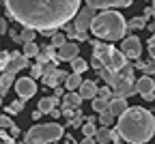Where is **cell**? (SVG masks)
Listing matches in <instances>:
<instances>
[{"label":"cell","instance_id":"6da1fadb","mask_svg":"<svg viewBox=\"0 0 155 144\" xmlns=\"http://www.w3.org/2000/svg\"><path fill=\"white\" fill-rule=\"evenodd\" d=\"M7 13L24 28L52 32L69 24L80 11L82 0H2Z\"/></svg>","mask_w":155,"mask_h":144},{"label":"cell","instance_id":"7a4b0ae2","mask_svg":"<svg viewBox=\"0 0 155 144\" xmlns=\"http://www.w3.org/2000/svg\"><path fill=\"white\" fill-rule=\"evenodd\" d=\"M116 129L129 144H147L155 133V114L144 108H129L116 118Z\"/></svg>","mask_w":155,"mask_h":144},{"label":"cell","instance_id":"3957f363","mask_svg":"<svg viewBox=\"0 0 155 144\" xmlns=\"http://www.w3.org/2000/svg\"><path fill=\"white\" fill-rule=\"evenodd\" d=\"M91 30L97 39H104V41H121L127 32V22L125 17L119 11H101L99 15H95Z\"/></svg>","mask_w":155,"mask_h":144},{"label":"cell","instance_id":"277c9868","mask_svg":"<svg viewBox=\"0 0 155 144\" xmlns=\"http://www.w3.org/2000/svg\"><path fill=\"white\" fill-rule=\"evenodd\" d=\"M65 138V129L58 123H48V125H35L26 131L24 142L26 144H52Z\"/></svg>","mask_w":155,"mask_h":144},{"label":"cell","instance_id":"5b68a950","mask_svg":"<svg viewBox=\"0 0 155 144\" xmlns=\"http://www.w3.org/2000/svg\"><path fill=\"white\" fill-rule=\"evenodd\" d=\"M121 52H123L129 60H138L140 54H142V43H140V39H138V37H134V34H129L127 39H123Z\"/></svg>","mask_w":155,"mask_h":144},{"label":"cell","instance_id":"8992f818","mask_svg":"<svg viewBox=\"0 0 155 144\" xmlns=\"http://www.w3.org/2000/svg\"><path fill=\"white\" fill-rule=\"evenodd\" d=\"M95 11H97V9H93V7H88V5L78 11V15L73 17V19H75V30H80V32L91 30V24H93V19H95Z\"/></svg>","mask_w":155,"mask_h":144},{"label":"cell","instance_id":"52a82bcc","mask_svg":"<svg viewBox=\"0 0 155 144\" xmlns=\"http://www.w3.org/2000/svg\"><path fill=\"white\" fill-rule=\"evenodd\" d=\"M15 93L19 95V99H30V97H35V93H37V84H35V80L32 77H19V80H15Z\"/></svg>","mask_w":155,"mask_h":144},{"label":"cell","instance_id":"ba28073f","mask_svg":"<svg viewBox=\"0 0 155 144\" xmlns=\"http://www.w3.org/2000/svg\"><path fill=\"white\" fill-rule=\"evenodd\" d=\"M134 0H86V5L93 7V9H101V11H108V9H123V7H129Z\"/></svg>","mask_w":155,"mask_h":144},{"label":"cell","instance_id":"9c48e42d","mask_svg":"<svg viewBox=\"0 0 155 144\" xmlns=\"http://www.w3.org/2000/svg\"><path fill=\"white\" fill-rule=\"evenodd\" d=\"M136 88H138V95L144 99H153L155 93V80L151 75H142L140 80H136Z\"/></svg>","mask_w":155,"mask_h":144},{"label":"cell","instance_id":"30bf717a","mask_svg":"<svg viewBox=\"0 0 155 144\" xmlns=\"http://www.w3.org/2000/svg\"><path fill=\"white\" fill-rule=\"evenodd\" d=\"M78 52H80V47H78L75 43H63L61 47L56 50V60H58V63H61V60L71 63L73 58H78Z\"/></svg>","mask_w":155,"mask_h":144},{"label":"cell","instance_id":"8fae6325","mask_svg":"<svg viewBox=\"0 0 155 144\" xmlns=\"http://www.w3.org/2000/svg\"><path fill=\"white\" fill-rule=\"evenodd\" d=\"M26 67H28V58H26L24 54H13L11 60L7 63V67H5V71H9V73H17L19 69H26Z\"/></svg>","mask_w":155,"mask_h":144},{"label":"cell","instance_id":"7c38bea8","mask_svg":"<svg viewBox=\"0 0 155 144\" xmlns=\"http://www.w3.org/2000/svg\"><path fill=\"white\" fill-rule=\"evenodd\" d=\"M78 93L82 95V99H95L97 97V93H99V86H97V82H93V80H84L82 82V86L78 88Z\"/></svg>","mask_w":155,"mask_h":144},{"label":"cell","instance_id":"4fadbf2b","mask_svg":"<svg viewBox=\"0 0 155 144\" xmlns=\"http://www.w3.org/2000/svg\"><path fill=\"white\" fill-rule=\"evenodd\" d=\"M56 50H58V47H54L52 43H50V45H43L41 50H39V54H37V63L45 65V63H52V60H54V63H58V60H56Z\"/></svg>","mask_w":155,"mask_h":144},{"label":"cell","instance_id":"5bb4252c","mask_svg":"<svg viewBox=\"0 0 155 144\" xmlns=\"http://www.w3.org/2000/svg\"><path fill=\"white\" fill-rule=\"evenodd\" d=\"M116 118H119L121 114H125L129 108H127V99H123V97H112L110 99V108H108Z\"/></svg>","mask_w":155,"mask_h":144},{"label":"cell","instance_id":"9a60e30c","mask_svg":"<svg viewBox=\"0 0 155 144\" xmlns=\"http://www.w3.org/2000/svg\"><path fill=\"white\" fill-rule=\"evenodd\" d=\"M82 95L75 93V90H67L65 97H63V106H69V108H80L82 106Z\"/></svg>","mask_w":155,"mask_h":144},{"label":"cell","instance_id":"2e32d148","mask_svg":"<svg viewBox=\"0 0 155 144\" xmlns=\"http://www.w3.org/2000/svg\"><path fill=\"white\" fill-rule=\"evenodd\" d=\"M54 108H58V99L56 97H41L37 103V110H41L43 114H50Z\"/></svg>","mask_w":155,"mask_h":144},{"label":"cell","instance_id":"e0dca14e","mask_svg":"<svg viewBox=\"0 0 155 144\" xmlns=\"http://www.w3.org/2000/svg\"><path fill=\"white\" fill-rule=\"evenodd\" d=\"M15 84V73H9V71H2V75H0V95H7L9 88Z\"/></svg>","mask_w":155,"mask_h":144},{"label":"cell","instance_id":"ac0fdd59","mask_svg":"<svg viewBox=\"0 0 155 144\" xmlns=\"http://www.w3.org/2000/svg\"><path fill=\"white\" fill-rule=\"evenodd\" d=\"M82 82H84V80H82L80 73H69V77H67V82H65L63 86H65L67 90H78V88L82 86Z\"/></svg>","mask_w":155,"mask_h":144},{"label":"cell","instance_id":"d6986e66","mask_svg":"<svg viewBox=\"0 0 155 144\" xmlns=\"http://www.w3.org/2000/svg\"><path fill=\"white\" fill-rule=\"evenodd\" d=\"M95 140H97V144H108V142H112V129H110V127H99V129H97V133H95Z\"/></svg>","mask_w":155,"mask_h":144},{"label":"cell","instance_id":"ffe728a7","mask_svg":"<svg viewBox=\"0 0 155 144\" xmlns=\"http://www.w3.org/2000/svg\"><path fill=\"white\" fill-rule=\"evenodd\" d=\"M97 129H99V127L95 125V118H93V116H86V123L82 125V133H84V136H88V138H95Z\"/></svg>","mask_w":155,"mask_h":144},{"label":"cell","instance_id":"44dd1931","mask_svg":"<svg viewBox=\"0 0 155 144\" xmlns=\"http://www.w3.org/2000/svg\"><path fill=\"white\" fill-rule=\"evenodd\" d=\"M69 65H71L73 73H80V75H82L84 71H88V63H86L84 58H80V56H78V58H73V60H71Z\"/></svg>","mask_w":155,"mask_h":144},{"label":"cell","instance_id":"7402d4cb","mask_svg":"<svg viewBox=\"0 0 155 144\" xmlns=\"http://www.w3.org/2000/svg\"><path fill=\"white\" fill-rule=\"evenodd\" d=\"M147 26V17L144 15H140V17H131L129 22H127V32L129 30H142Z\"/></svg>","mask_w":155,"mask_h":144},{"label":"cell","instance_id":"603a6c76","mask_svg":"<svg viewBox=\"0 0 155 144\" xmlns=\"http://www.w3.org/2000/svg\"><path fill=\"white\" fill-rule=\"evenodd\" d=\"M91 106H93V110H95V112H99V114H101V112H106V110L110 108V99H104V97H95Z\"/></svg>","mask_w":155,"mask_h":144},{"label":"cell","instance_id":"cb8c5ba5","mask_svg":"<svg viewBox=\"0 0 155 144\" xmlns=\"http://www.w3.org/2000/svg\"><path fill=\"white\" fill-rule=\"evenodd\" d=\"M24 99H17V101H13V103H9L7 108H5V114H9V116H13V114H19L24 110Z\"/></svg>","mask_w":155,"mask_h":144},{"label":"cell","instance_id":"d4e9b609","mask_svg":"<svg viewBox=\"0 0 155 144\" xmlns=\"http://www.w3.org/2000/svg\"><path fill=\"white\" fill-rule=\"evenodd\" d=\"M39 50H41V47H39L35 41H30V43H24V56H26V58H37Z\"/></svg>","mask_w":155,"mask_h":144},{"label":"cell","instance_id":"484cf974","mask_svg":"<svg viewBox=\"0 0 155 144\" xmlns=\"http://www.w3.org/2000/svg\"><path fill=\"white\" fill-rule=\"evenodd\" d=\"M97 120L101 123V127H110L112 123L116 120V116H114L110 110H106V112H101V114H99V118H97Z\"/></svg>","mask_w":155,"mask_h":144},{"label":"cell","instance_id":"4316f807","mask_svg":"<svg viewBox=\"0 0 155 144\" xmlns=\"http://www.w3.org/2000/svg\"><path fill=\"white\" fill-rule=\"evenodd\" d=\"M82 120H86V118H84V114H82V110H80V108H78V110H75V116L67 120V125H69V127H82V125H84V123H82Z\"/></svg>","mask_w":155,"mask_h":144},{"label":"cell","instance_id":"83f0119b","mask_svg":"<svg viewBox=\"0 0 155 144\" xmlns=\"http://www.w3.org/2000/svg\"><path fill=\"white\" fill-rule=\"evenodd\" d=\"M43 73H45V69H43V65H41V63H37V65H32V67H30V77H32V80L43 77Z\"/></svg>","mask_w":155,"mask_h":144},{"label":"cell","instance_id":"f1b7e54d","mask_svg":"<svg viewBox=\"0 0 155 144\" xmlns=\"http://www.w3.org/2000/svg\"><path fill=\"white\" fill-rule=\"evenodd\" d=\"M63 43H67V41H65V34H61V32L56 30V32L52 34V45H54V47H61Z\"/></svg>","mask_w":155,"mask_h":144},{"label":"cell","instance_id":"f546056e","mask_svg":"<svg viewBox=\"0 0 155 144\" xmlns=\"http://www.w3.org/2000/svg\"><path fill=\"white\" fill-rule=\"evenodd\" d=\"M35 37H37V30H32V28H24V32H22L24 43H30V41H35Z\"/></svg>","mask_w":155,"mask_h":144},{"label":"cell","instance_id":"4dcf8cb0","mask_svg":"<svg viewBox=\"0 0 155 144\" xmlns=\"http://www.w3.org/2000/svg\"><path fill=\"white\" fill-rule=\"evenodd\" d=\"M97 97L112 99V97H114V93H112V86H99V93H97Z\"/></svg>","mask_w":155,"mask_h":144},{"label":"cell","instance_id":"1f68e13d","mask_svg":"<svg viewBox=\"0 0 155 144\" xmlns=\"http://www.w3.org/2000/svg\"><path fill=\"white\" fill-rule=\"evenodd\" d=\"M11 125H13V120H11L9 114H2V116H0V129H9Z\"/></svg>","mask_w":155,"mask_h":144},{"label":"cell","instance_id":"d6a6232c","mask_svg":"<svg viewBox=\"0 0 155 144\" xmlns=\"http://www.w3.org/2000/svg\"><path fill=\"white\" fill-rule=\"evenodd\" d=\"M149 54H151V60H155V34L149 39Z\"/></svg>","mask_w":155,"mask_h":144},{"label":"cell","instance_id":"836d02e7","mask_svg":"<svg viewBox=\"0 0 155 144\" xmlns=\"http://www.w3.org/2000/svg\"><path fill=\"white\" fill-rule=\"evenodd\" d=\"M63 30H65V32H67V37H71V39H73V37H75V32H78V30H75V26H71V24H65V26H63Z\"/></svg>","mask_w":155,"mask_h":144},{"label":"cell","instance_id":"e575fe53","mask_svg":"<svg viewBox=\"0 0 155 144\" xmlns=\"http://www.w3.org/2000/svg\"><path fill=\"white\" fill-rule=\"evenodd\" d=\"M9 140H13V136L7 133V129H0V144H5V142H9Z\"/></svg>","mask_w":155,"mask_h":144},{"label":"cell","instance_id":"d590c367","mask_svg":"<svg viewBox=\"0 0 155 144\" xmlns=\"http://www.w3.org/2000/svg\"><path fill=\"white\" fill-rule=\"evenodd\" d=\"M56 77H58V84H65V82H67V77H69V73H65V71H61V69H58Z\"/></svg>","mask_w":155,"mask_h":144},{"label":"cell","instance_id":"8d00e7d4","mask_svg":"<svg viewBox=\"0 0 155 144\" xmlns=\"http://www.w3.org/2000/svg\"><path fill=\"white\" fill-rule=\"evenodd\" d=\"M73 39H75V41H88V34H86V32H80V30H78Z\"/></svg>","mask_w":155,"mask_h":144},{"label":"cell","instance_id":"74e56055","mask_svg":"<svg viewBox=\"0 0 155 144\" xmlns=\"http://www.w3.org/2000/svg\"><path fill=\"white\" fill-rule=\"evenodd\" d=\"M9 133H11L13 138H17V136H19V127L15 125V123H13V125H11V127H9Z\"/></svg>","mask_w":155,"mask_h":144},{"label":"cell","instance_id":"f35d334b","mask_svg":"<svg viewBox=\"0 0 155 144\" xmlns=\"http://www.w3.org/2000/svg\"><path fill=\"white\" fill-rule=\"evenodd\" d=\"M54 97H56V99H58V97H65V88H63V86H56V88H54Z\"/></svg>","mask_w":155,"mask_h":144},{"label":"cell","instance_id":"ab89813d","mask_svg":"<svg viewBox=\"0 0 155 144\" xmlns=\"http://www.w3.org/2000/svg\"><path fill=\"white\" fill-rule=\"evenodd\" d=\"M50 116H52V118H61V116H63V110H58V108H54V110L50 112Z\"/></svg>","mask_w":155,"mask_h":144},{"label":"cell","instance_id":"60d3db41","mask_svg":"<svg viewBox=\"0 0 155 144\" xmlns=\"http://www.w3.org/2000/svg\"><path fill=\"white\" fill-rule=\"evenodd\" d=\"M80 144H97V140H95V138H88V136H84V140H82Z\"/></svg>","mask_w":155,"mask_h":144},{"label":"cell","instance_id":"b9f144b4","mask_svg":"<svg viewBox=\"0 0 155 144\" xmlns=\"http://www.w3.org/2000/svg\"><path fill=\"white\" fill-rule=\"evenodd\" d=\"M144 17L149 19V17H153V7H149V9H144Z\"/></svg>","mask_w":155,"mask_h":144},{"label":"cell","instance_id":"7bdbcfd3","mask_svg":"<svg viewBox=\"0 0 155 144\" xmlns=\"http://www.w3.org/2000/svg\"><path fill=\"white\" fill-rule=\"evenodd\" d=\"M41 114H43L41 110H35V112H32V118H35V120H39V118H41Z\"/></svg>","mask_w":155,"mask_h":144},{"label":"cell","instance_id":"ee69618b","mask_svg":"<svg viewBox=\"0 0 155 144\" xmlns=\"http://www.w3.org/2000/svg\"><path fill=\"white\" fill-rule=\"evenodd\" d=\"M5 30H7V22H5L2 17H0V32H5Z\"/></svg>","mask_w":155,"mask_h":144},{"label":"cell","instance_id":"f6af8a7d","mask_svg":"<svg viewBox=\"0 0 155 144\" xmlns=\"http://www.w3.org/2000/svg\"><path fill=\"white\" fill-rule=\"evenodd\" d=\"M121 140H123V138H116V140H112V142H114V144H123Z\"/></svg>","mask_w":155,"mask_h":144},{"label":"cell","instance_id":"bcb514c9","mask_svg":"<svg viewBox=\"0 0 155 144\" xmlns=\"http://www.w3.org/2000/svg\"><path fill=\"white\" fill-rule=\"evenodd\" d=\"M151 7H153V17H155V0H153V5H151Z\"/></svg>","mask_w":155,"mask_h":144},{"label":"cell","instance_id":"7dc6e473","mask_svg":"<svg viewBox=\"0 0 155 144\" xmlns=\"http://www.w3.org/2000/svg\"><path fill=\"white\" fill-rule=\"evenodd\" d=\"M5 144H17V142H15V140H9V142H5Z\"/></svg>","mask_w":155,"mask_h":144},{"label":"cell","instance_id":"c3c4849f","mask_svg":"<svg viewBox=\"0 0 155 144\" xmlns=\"http://www.w3.org/2000/svg\"><path fill=\"white\" fill-rule=\"evenodd\" d=\"M0 106H2V95H0Z\"/></svg>","mask_w":155,"mask_h":144},{"label":"cell","instance_id":"681fc988","mask_svg":"<svg viewBox=\"0 0 155 144\" xmlns=\"http://www.w3.org/2000/svg\"><path fill=\"white\" fill-rule=\"evenodd\" d=\"M52 144H58V142H52Z\"/></svg>","mask_w":155,"mask_h":144},{"label":"cell","instance_id":"f907efd6","mask_svg":"<svg viewBox=\"0 0 155 144\" xmlns=\"http://www.w3.org/2000/svg\"><path fill=\"white\" fill-rule=\"evenodd\" d=\"M0 34H2V32H0Z\"/></svg>","mask_w":155,"mask_h":144}]
</instances>
